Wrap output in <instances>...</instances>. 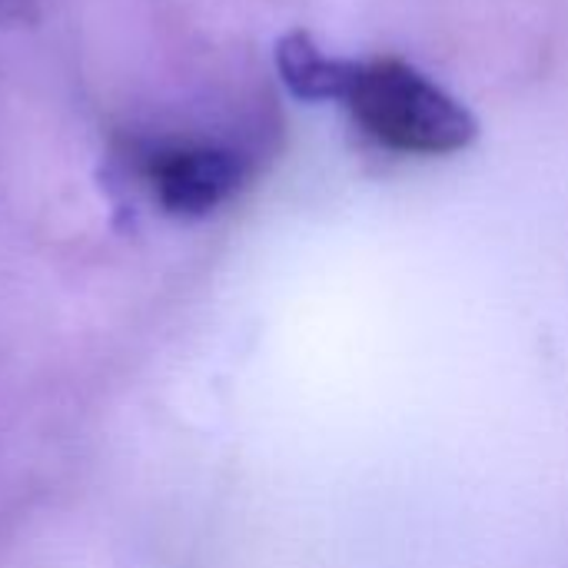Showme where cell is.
I'll use <instances>...</instances> for the list:
<instances>
[{
    "label": "cell",
    "instance_id": "1",
    "mask_svg": "<svg viewBox=\"0 0 568 568\" xmlns=\"http://www.w3.org/2000/svg\"><path fill=\"white\" fill-rule=\"evenodd\" d=\"M276 70L296 100L343 103L363 133L393 153L443 156L479 136L476 116L453 93L396 57H333L293 30L276 43Z\"/></svg>",
    "mask_w": 568,
    "mask_h": 568
},
{
    "label": "cell",
    "instance_id": "2",
    "mask_svg": "<svg viewBox=\"0 0 568 568\" xmlns=\"http://www.w3.org/2000/svg\"><path fill=\"white\" fill-rule=\"evenodd\" d=\"M146 180L163 213L200 220L243 186L246 160L220 143H166L146 153Z\"/></svg>",
    "mask_w": 568,
    "mask_h": 568
},
{
    "label": "cell",
    "instance_id": "3",
    "mask_svg": "<svg viewBox=\"0 0 568 568\" xmlns=\"http://www.w3.org/2000/svg\"><path fill=\"white\" fill-rule=\"evenodd\" d=\"M33 0H0V27H20L33 20Z\"/></svg>",
    "mask_w": 568,
    "mask_h": 568
}]
</instances>
